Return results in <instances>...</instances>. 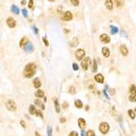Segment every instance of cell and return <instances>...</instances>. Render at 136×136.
<instances>
[{
  "mask_svg": "<svg viewBox=\"0 0 136 136\" xmlns=\"http://www.w3.org/2000/svg\"><path fill=\"white\" fill-rule=\"evenodd\" d=\"M34 103L36 104V105H38V106H40V107L42 108V109H44V108H45V107H44L43 104H42V102H41L40 100H38V99H35V100H34Z\"/></svg>",
  "mask_w": 136,
  "mask_h": 136,
  "instance_id": "cell-28",
  "label": "cell"
},
{
  "mask_svg": "<svg viewBox=\"0 0 136 136\" xmlns=\"http://www.w3.org/2000/svg\"><path fill=\"white\" fill-rule=\"evenodd\" d=\"M130 101L131 102H136V94H134V95H130L129 97Z\"/></svg>",
  "mask_w": 136,
  "mask_h": 136,
  "instance_id": "cell-29",
  "label": "cell"
},
{
  "mask_svg": "<svg viewBox=\"0 0 136 136\" xmlns=\"http://www.w3.org/2000/svg\"><path fill=\"white\" fill-rule=\"evenodd\" d=\"M71 2L75 7H77L79 5V0H71Z\"/></svg>",
  "mask_w": 136,
  "mask_h": 136,
  "instance_id": "cell-31",
  "label": "cell"
},
{
  "mask_svg": "<svg viewBox=\"0 0 136 136\" xmlns=\"http://www.w3.org/2000/svg\"><path fill=\"white\" fill-rule=\"evenodd\" d=\"M41 86H42V83L39 81V79H38V77H36V78L34 80V87L35 88H39Z\"/></svg>",
  "mask_w": 136,
  "mask_h": 136,
  "instance_id": "cell-18",
  "label": "cell"
},
{
  "mask_svg": "<svg viewBox=\"0 0 136 136\" xmlns=\"http://www.w3.org/2000/svg\"><path fill=\"white\" fill-rule=\"evenodd\" d=\"M23 49H24V51L27 52V53H32V52L34 51V45H33L32 43H29L27 45L24 46Z\"/></svg>",
  "mask_w": 136,
  "mask_h": 136,
  "instance_id": "cell-6",
  "label": "cell"
},
{
  "mask_svg": "<svg viewBox=\"0 0 136 136\" xmlns=\"http://www.w3.org/2000/svg\"><path fill=\"white\" fill-rule=\"evenodd\" d=\"M11 11H12V12H13L14 14H16V15H18L20 13V10H19V8L16 5H12V7H11Z\"/></svg>",
  "mask_w": 136,
  "mask_h": 136,
  "instance_id": "cell-19",
  "label": "cell"
},
{
  "mask_svg": "<svg viewBox=\"0 0 136 136\" xmlns=\"http://www.w3.org/2000/svg\"><path fill=\"white\" fill-rule=\"evenodd\" d=\"M128 114L130 116V117L131 118V119H135V112L133 111L132 109H129L128 111Z\"/></svg>",
  "mask_w": 136,
  "mask_h": 136,
  "instance_id": "cell-25",
  "label": "cell"
},
{
  "mask_svg": "<svg viewBox=\"0 0 136 136\" xmlns=\"http://www.w3.org/2000/svg\"><path fill=\"white\" fill-rule=\"evenodd\" d=\"M129 91H130V95H134V94H136V86L131 85V86H130Z\"/></svg>",
  "mask_w": 136,
  "mask_h": 136,
  "instance_id": "cell-24",
  "label": "cell"
},
{
  "mask_svg": "<svg viewBox=\"0 0 136 136\" xmlns=\"http://www.w3.org/2000/svg\"><path fill=\"white\" fill-rule=\"evenodd\" d=\"M120 51H121V53L122 54V55L126 56V55H128V49L125 45H121L120 46Z\"/></svg>",
  "mask_w": 136,
  "mask_h": 136,
  "instance_id": "cell-14",
  "label": "cell"
},
{
  "mask_svg": "<svg viewBox=\"0 0 136 136\" xmlns=\"http://www.w3.org/2000/svg\"><path fill=\"white\" fill-rule=\"evenodd\" d=\"M36 116H40L41 118H43V113H41V111L40 110H37L36 111Z\"/></svg>",
  "mask_w": 136,
  "mask_h": 136,
  "instance_id": "cell-34",
  "label": "cell"
},
{
  "mask_svg": "<svg viewBox=\"0 0 136 136\" xmlns=\"http://www.w3.org/2000/svg\"><path fill=\"white\" fill-rule=\"evenodd\" d=\"M135 113H136V108H135Z\"/></svg>",
  "mask_w": 136,
  "mask_h": 136,
  "instance_id": "cell-53",
  "label": "cell"
},
{
  "mask_svg": "<svg viewBox=\"0 0 136 136\" xmlns=\"http://www.w3.org/2000/svg\"><path fill=\"white\" fill-rule=\"evenodd\" d=\"M124 3H125L124 0H114V4H115V6H116V7H118V8L122 7L124 6Z\"/></svg>",
  "mask_w": 136,
  "mask_h": 136,
  "instance_id": "cell-15",
  "label": "cell"
},
{
  "mask_svg": "<svg viewBox=\"0 0 136 136\" xmlns=\"http://www.w3.org/2000/svg\"><path fill=\"white\" fill-rule=\"evenodd\" d=\"M99 130L102 134H107L109 130V125L107 122H102L99 126Z\"/></svg>",
  "mask_w": 136,
  "mask_h": 136,
  "instance_id": "cell-4",
  "label": "cell"
},
{
  "mask_svg": "<svg viewBox=\"0 0 136 136\" xmlns=\"http://www.w3.org/2000/svg\"><path fill=\"white\" fill-rule=\"evenodd\" d=\"M68 92L70 94H74L75 92H76V89H75L74 87H70L68 89Z\"/></svg>",
  "mask_w": 136,
  "mask_h": 136,
  "instance_id": "cell-32",
  "label": "cell"
},
{
  "mask_svg": "<svg viewBox=\"0 0 136 136\" xmlns=\"http://www.w3.org/2000/svg\"><path fill=\"white\" fill-rule=\"evenodd\" d=\"M36 111H37V109H35V107L34 106V105H30V106H29V113H30V114H35Z\"/></svg>",
  "mask_w": 136,
  "mask_h": 136,
  "instance_id": "cell-26",
  "label": "cell"
},
{
  "mask_svg": "<svg viewBox=\"0 0 136 136\" xmlns=\"http://www.w3.org/2000/svg\"><path fill=\"white\" fill-rule=\"evenodd\" d=\"M73 68L74 69L75 71L78 70V68H78V65H77L76 63H73Z\"/></svg>",
  "mask_w": 136,
  "mask_h": 136,
  "instance_id": "cell-38",
  "label": "cell"
},
{
  "mask_svg": "<svg viewBox=\"0 0 136 136\" xmlns=\"http://www.w3.org/2000/svg\"><path fill=\"white\" fill-rule=\"evenodd\" d=\"M35 136H41L39 134H38V132H37V131H36L35 132Z\"/></svg>",
  "mask_w": 136,
  "mask_h": 136,
  "instance_id": "cell-50",
  "label": "cell"
},
{
  "mask_svg": "<svg viewBox=\"0 0 136 136\" xmlns=\"http://www.w3.org/2000/svg\"><path fill=\"white\" fill-rule=\"evenodd\" d=\"M6 108L7 109V110L12 111V112H14V111L16 110V103L14 102L12 99H8L6 103Z\"/></svg>",
  "mask_w": 136,
  "mask_h": 136,
  "instance_id": "cell-3",
  "label": "cell"
},
{
  "mask_svg": "<svg viewBox=\"0 0 136 136\" xmlns=\"http://www.w3.org/2000/svg\"><path fill=\"white\" fill-rule=\"evenodd\" d=\"M32 29H33V30H34V33L35 34H38V28H36L35 26H33Z\"/></svg>",
  "mask_w": 136,
  "mask_h": 136,
  "instance_id": "cell-39",
  "label": "cell"
},
{
  "mask_svg": "<svg viewBox=\"0 0 136 136\" xmlns=\"http://www.w3.org/2000/svg\"><path fill=\"white\" fill-rule=\"evenodd\" d=\"M36 68H37V65L35 63H29L27 65L24 67V76L26 78H29L32 77L36 73Z\"/></svg>",
  "mask_w": 136,
  "mask_h": 136,
  "instance_id": "cell-1",
  "label": "cell"
},
{
  "mask_svg": "<svg viewBox=\"0 0 136 136\" xmlns=\"http://www.w3.org/2000/svg\"><path fill=\"white\" fill-rule=\"evenodd\" d=\"M60 121L61 123H65V121H66V119H65V117H61V118L60 119Z\"/></svg>",
  "mask_w": 136,
  "mask_h": 136,
  "instance_id": "cell-44",
  "label": "cell"
},
{
  "mask_svg": "<svg viewBox=\"0 0 136 136\" xmlns=\"http://www.w3.org/2000/svg\"><path fill=\"white\" fill-rule=\"evenodd\" d=\"M29 43V39H28L27 37H23L21 38V40L20 42V46L21 47H24V46L27 45Z\"/></svg>",
  "mask_w": 136,
  "mask_h": 136,
  "instance_id": "cell-13",
  "label": "cell"
},
{
  "mask_svg": "<svg viewBox=\"0 0 136 136\" xmlns=\"http://www.w3.org/2000/svg\"><path fill=\"white\" fill-rule=\"evenodd\" d=\"M121 36H123V37L127 38V34H126V32L123 31V30H121Z\"/></svg>",
  "mask_w": 136,
  "mask_h": 136,
  "instance_id": "cell-43",
  "label": "cell"
},
{
  "mask_svg": "<svg viewBox=\"0 0 136 136\" xmlns=\"http://www.w3.org/2000/svg\"><path fill=\"white\" fill-rule=\"evenodd\" d=\"M48 1H49V2H55V0H48Z\"/></svg>",
  "mask_w": 136,
  "mask_h": 136,
  "instance_id": "cell-52",
  "label": "cell"
},
{
  "mask_svg": "<svg viewBox=\"0 0 136 136\" xmlns=\"http://www.w3.org/2000/svg\"><path fill=\"white\" fill-rule=\"evenodd\" d=\"M29 8H33V7H34V0H29Z\"/></svg>",
  "mask_w": 136,
  "mask_h": 136,
  "instance_id": "cell-36",
  "label": "cell"
},
{
  "mask_svg": "<svg viewBox=\"0 0 136 136\" xmlns=\"http://www.w3.org/2000/svg\"><path fill=\"white\" fill-rule=\"evenodd\" d=\"M73 19V14H72L69 11H67L65 12V14H64L63 17H62V20L65 21H69Z\"/></svg>",
  "mask_w": 136,
  "mask_h": 136,
  "instance_id": "cell-7",
  "label": "cell"
},
{
  "mask_svg": "<svg viewBox=\"0 0 136 136\" xmlns=\"http://www.w3.org/2000/svg\"><path fill=\"white\" fill-rule=\"evenodd\" d=\"M75 106H76L77 109H82V106H83V104H82V102L81 100H79V99H77L76 101H75Z\"/></svg>",
  "mask_w": 136,
  "mask_h": 136,
  "instance_id": "cell-22",
  "label": "cell"
},
{
  "mask_svg": "<svg viewBox=\"0 0 136 136\" xmlns=\"http://www.w3.org/2000/svg\"><path fill=\"white\" fill-rule=\"evenodd\" d=\"M7 24L9 28H15L16 25V22L12 17H8L7 19Z\"/></svg>",
  "mask_w": 136,
  "mask_h": 136,
  "instance_id": "cell-9",
  "label": "cell"
},
{
  "mask_svg": "<svg viewBox=\"0 0 136 136\" xmlns=\"http://www.w3.org/2000/svg\"><path fill=\"white\" fill-rule=\"evenodd\" d=\"M62 108L63 109H67V108H68V104L67 102H65L62 105Z\"/></svg>",
  "mask_w": 136,
  "mask_h": 136,
  "instance_id": "cell-41",
  "label": "cell"
},
{
  "mask_svg": "<svg viewBox=\"0 0 136 136\" xmlns=\"http://www.w3.org/2000/svg\"><path fill=\"white\" fill-rule=\"evenodd\" d=\"M92 72L93 73H95L97 72V62L95 60H93V65H92Z\"/></svg>",
  "mask_w": 136,
  "mask_h": 136,
  "instance_id": "cell-27",
  "label": "cell"
},
{
  "mask_svg": "<svg viewBox=\"0 0 136 136\" xmlns=\"http://www.w3.org/2000/svg\"><path fill=\"white\" fill-rule=\"evenodd\" d=\"M47 135H48V136H52V130H51V126H48Z\"/></svg>",
  "mask_w": 136,
  "mask_h": 136,
  "instance_id": "cell-37",
  "label": "cell"
},
{
  "mask_svg": "<svg viewBox=\"0 0 136 136\" xmlns=\"http://www.w3.org/2000/svg\"><path fill=\"white\" fill-rule=\"evenodd\" d=\"M99 39H100V42H101V43H103L107 44V43H110V38H109V36L107 35L106 34H104L100 35V37H99Z\"/></svg>",
  "mask_w": 136,
  "mask_h": 136,
  "instance_id": "cell-8",
  "label": "cell"
},
{
  "mask_svg": "<svg viewBox=\"0 0 136 136\" xmlns=\"http://www.w3.org/2000/svg\"><path fill=\"white\" fill-rule=\"evenodd\" d=\"M64 31H65V34H68V33H69V29L68 30L67 29H64Z\"/></svg>",
  "mask_w": 136,
  "mask_h": 136,
  "instance_id": "cell-49",
  "label": "cell"
},
{
  "mask_svg": "<svg viewBox=\"0 0 136 136\" xmlns=\"http://www.w3.org/2000/svg\"><path fill=\"white\" fill-rule=\"evenodd\" d=\"M88 109H89V107L88 106H86V111H88Z\"/></svg>",
  "mask_w": 136,
  "mask_h": 136,
  "instance_id": "cell-51",
  "label": "cell"
},
{
  "mask_svg": "<svg viewBox=\"0 0 136 136\" xmlns=\"http://www.w3.org/2000/svg\"><path fill=\"white\" fill-rule=\"evenodd\" d=\"M43 43H44V44H45L46 46H49V43H48L47 39L46 38V37H43Z\"/></svg>",
  "mask_w": 136,
  "mask_h": 136,
  "instance_id": "cell-35",
  "label": "cell"
},
{
  "mask_svg": "<svg viewBox=\"0 0 136 136\" xmlns=\"http://www.w3.org/2000/svg\"><path fill=\"white\" fill-rule=\"evenodd\" d=\"M21 5H25L26 1H25V0H22V1L21 2Z\"/></svg>",
  "mask_w": 136,
  "mask_h": 136,
  "instance_id": "cell-47",
  "label": "cell"
},
{
  "mask_svg": "<svg viewBox=\"0 0 136 136\" xmlns=\"http://www.w3.org/2000/svg\"><path fill=\"white\" fill-rule=\"evenodd\" d=\"M85 54H86L85 51L83 49H82V48L77 49V51H75V56H76L77 60H80V61H82V60L84 59Z\"/></svg>",
  "mask_w": 136,
  "mask_h": 136,
  "instance_id": "cell-2",
  "label": "cell"
},
{
  "mask_svg": "<svg viewBox=\"0 0 136 136\" xmlns=\"http://www.w3.org/2000/svg\"><path fill=\"white\" fill-rule=\"evenodd\" d=\"M78 44H79V38L77 37H74L73 39L70 41V43H69V45H70L71 47H75V46H77Z\"/></svg>",
  "mask_w": 136,
  "mask_h": 136,
  "instance_id": "cell-10",
  "label": "cell"
},
{
  "mask_svg": "<svg viewBox=\"0 0 136 136\" xmlns=\"http://www.w3.org/2000/svg\"><path fill=\"white\" fill-rule=\"evenodd\" d=\"M110 29H111V34H117L119 29L117 27H116L114 25H110Z\"/></svg>",
  "mask_w": 136,
  "mask_h": 136,
  "instance_id": "cell-20",
  "label": "cell"
},
{
  "mask_svg": "<svg viewBox=\"0 0 136 136\" xmlns=\"http://www.w3.org/2000/svg\"><path fill=\"white\" fill-rule=\"evenodd\" d=\"M81 135H82V136H86V135H85V132H84V130H82V132H81Z\"/></svg>",
  "mask_w": 136,
  "mask_h": 136,
  "instance_id": "cell-48",
  "label": "cell"
},
{
  "mask_svg": "<svg viewBox=\"0 0 136 136\" xmlns=\"http://www.w3.org/2000/svg\"><path fill=\"white\" fill-rule=\"evenodd\" d=\"M95 81L99 83H103L104 81V77H103L102 74H96L95 76Z\"/></svg>",
  "mask_w": 136,
  "mask_h": 136,
  "instance_id": "cell-16",
  "label": "cell"
},
{
  "mask_svg": "<svg viewBox=\"0 0 136 136\" xmlns=\"http://www.w3.org/2000/svg\"><path fill=\"white\" fill-rule=\"evenodd\" d=\"M110 93H111V95H113L115 94V90L114 89H110Z\"/></svg>",
  "mask_w": 136,
  "mask_h": 136,
  "instance_id": "cell-46",
  "label": "cell"
},
{
  "mask_svg": "<svg viewBox=\"0 0 136 136\" xmlns=\"http://www.w3.org/2000/svg\"><path fill=\"white\" fill-rule=\"evenodd\" d=\"M21 126L23 127V128H24V129L26 128V125H25V123H24V121H21Z\"/></svg>",
  "mask_w": 136,
  "mask_h": 136,
  "instance_id": "cell-42",
  "label": "cell"
},
{
  "mask_svg": "<svg viewBox=\"0 0 136 136\" xmlns=\"http://www.w3.org/2000/svg\"><path fill=\"white\" fill-rule=\"evenodd\" d=\"M102 53L104 55V57H109L110 55V51H109V49L108 47H103L102 48Z\"/></svg>",
  "mask_w": 136,
  "mask_h": 136,
  "instance_id": "cell-17",
  "label": "cell"
},
{
  "mask_svg": "<svg viewBox=\"0 0 136 136\" xmlns=\"http://www.w3.org/2000/svg\"><path fill=\"white\" fill-rule=\"evenodd\" d=\"M105 7L108 10L113 9V0H106L105 1Z\"/></svg>",
  "mask_w": 136,
  "mask_h": 136,
  "instance_id": "cell-11",
  "label": "cell"
},
{
  "mask_svg": "<svg viewBox=\"0 0 136 136\" xmlns=\"http://www.w3.org/2000/svg\"><path fill=\"white\" fill-rule=\"evenodd\" d=\"M78 126L82 130H84L86 128L87 124H86V121L83 118H79L78 119Z\"/></svg>",
  "mask_w": 136,
  "mask_h": 136,
  "instance_id": "cell-12",
  "label": "cell"
},
{
  "mask_svg": "<svg viewBox=\"0 0 136 136\" xmlns=\"http://www.w3.org/2000/svg\"><path fill=\"white\" fill-rule=\"evenodd\" d=\"M95 134L93 130H88V131L86 133V136H95Z\"/></svg>",
  "mask_w": 136,
  "mask_h": 136,
  "instance_id": "cell-30",
  "label": "cell"
},
{
  "mask_svg": "<svg viewBox=\"0 0 136 136\" xmlns=\"http://www.w3.org/2000/svg\"><path fill=\"white\" fill-rule=\"evenodd\" d=\"M35 96L36 97H38V98H43V97L44 96V92L43 90H38L36 91L35 93Z\"/></svg>",
  "mask_w": 136,
  "mask_h": 136,
  "instance_id": "cell-21",
  "label": "cell"
},
{
  "mask_svg": "<svg viewBox=\"0 0 136 136\" xmlns=\"http://www.w3.org/2000/svg\"><path fill=\"white\" fill-rule=\"evenodd\" d=\"M61 10L63 11V7L61 6H60L59 7H58V13H61Z\"/></svg>",
  "mask_w": 136,
  "mask_h": 136,
  "instance_id": "cell-45",
  "label": "cell"
},
{
  "mask_svg": "<svg viewBox=\"0 0 136 136\" xmlns=\"http://www.w3.org/2000/svg\"><path fill=\"white\" fill-rule=\"evenodd\" d=\"M22 14H23L24 17H27V16H28V11H27V9H25V8L22 9Z\"/></svg>",
  "mask_w": 136,
  "mask_h": 136,
  "instance_id": "cell-33",
  "label": "cell"
},
{
  "mask_svg": "<svg viewBox=\"0 0 136 136\" xmlns=\"http://www.w3.org/2000/svg\"><path fill=\"white\" fill-rule=\"evenodd\" d=\"M54 103H55V111H56V113H60V104H59V103H58L57 99H55Z\"/></svg>",
  "mask_w": 136,
  "mask_h": 136,
  "instance_id": "cell-23",
  "label": "cell"
},
{
  "mask_svg": "<svg viewBox=\"0 0 136 136\" xmlns=\"http://www.w3.org/2000/svg\"><path fill=\"white\" fill-rule=\"evenodd\" d=\"M68 136H78V134H77L76 131H72Z\"/></svg>",
  "mask_w": 136,
  "mask_h": 136,
  "instance_id": "cell-40",
  "label": "cell"
},
{
  "mask_svg": "<svg viewBox=\"0 0 136 136\" xmlns=\"http://www.w3.org/2000/svg\"><path fill=\"white\" fill-rule=\"evenodd\" d=\"M91 65V59L89 57H86L82 60L81 66H82V68L84 69V70H87L89 65Z\"/></svg>",
  "mask_w": 136,
  "mask_h": 136,
  "instance_id": "cell-5",
  "label": "cell"
}]
</instances>
